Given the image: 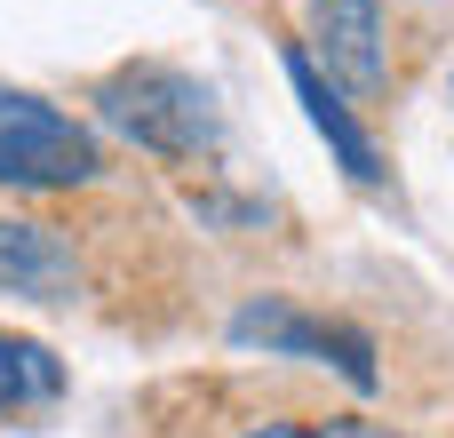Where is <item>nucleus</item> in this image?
I'll return each mask as SVG.
<instances>
[{"instance_id": "f257e3e1", "label": "nucleus", "mask_w": 454, "mask_h": 438, "mask_svg": "<svg viewBox=\"0 0 454 438\" xmlns=\"http://www.w3.org/2000/svg\"><path fill=\"white\" fill-rule=\"evenodd\" d=\"M96 104H104V120H112L128 144H144V152H160V160H200V152L215 144V96H207L200 80L168 72V64H128V72H112V80L96 88Z\"/></svg>"}, {"instance_id": "f03ea898", "label": "nucleus", "mask_w": 454, "mask_h": 438, "mask_svg": "<svg viewBox=\"0 0 454 438\" xmlns=\"http://www.w3.org/2000/svg\"><path fill=\"white\" fill-rule=\"evenodd\" d=\"M104 168L96 136L80 120H64L56 104L24 96V88H0V184L16 192H72Z\"/></svg>"}, {"instance_id": "7ed1b4c3", "label": "nucleus", "mask_w": 454, "mask_h": 438, "mask_svg": "<svg viewBox=\"0 0 454 438\" xmlns=\"http://www.w3.org/2000/svg\"><path fill=\"white\" fill-rule=\"evenodd\" d=\"M231 343H239V351H263V359H319V367H335L351 391H375V383H383V375H375V343H367L359 327L311 319V311H295V303H279V295L239 303V311H231Z\"/></svg>"}, {"instance_id": "20e7f679", "label": "nucleus", "mask_w": 454, "mask_h": 438, "mask_svg": "<svg viewBox=\"0 0 454 438\" xmlns=\"http://www.w3.org/2000/svg\"><path fill=\"white\" fill-rule=\"evenodd\" d=\"M311 48L327 56V88L375 96L383 88V8L375 0H319L311 8Z\"/></svg>"}, {"instance_id": "39448f33", "label": "nucleus", "mask_w": 454, "mask_h": 438, "mask_svg": "<svg viewBox=\"0 0 454 438\" xmlns=\"http://www.w3.org/2000/svg\"><path fill=\"white\" fill-rule=\"evenodd\" d=\"M279 64H287V80H295V96H303L311 128H319V136H327V152L343 160V176H351V184H383V152H375V136H367V128L351 120V104L319 80V64H311L303 48H287Z\"/></svg>"}, {"instance_id": "423d86ee", "label": "nucleus", "mask_w": 454, "mask_h": 438, "mask_svg": "<svg viewBox=\"0 0 454 438\" xmlns=\"http://www.w3.org/2000/svg\"><path fill=\"white\" fill-rule=\"evenodd\" d=\"M0 287L32 303H64L80 287V263L48 223H0Z\"/></svg>"}, {"instance_id": "0eeeda50", "label": "nucleus", "mask_w": 454, "mask_h": 438, "mask_svg": "<svg viewBox=\"0 0 454 438\" xmlns=\"http://www.w3.org/2000/svg\"><path fill=\"white\" fill-rule=\"evenodd\" d=\"M56 391H64V367H56L40 343H24V335H0V423L56 407Z\"/></svg>"}, {"instance_id": "6e6552de", "label": "nucleus", "mask_w": 454, "mask_h": 438, "mask_svg": "<svg viewBox=\"0 0 454 438\" xmlns=\"http://www.w3.org/2000/svg\"><path fill=\"white\" fill-rule=\"evenodd\" d=\"M247 438H399L383 423H255Z\"/></svg>"}]
</instances>
